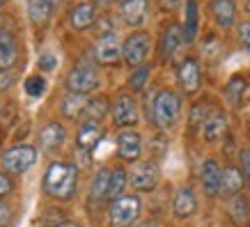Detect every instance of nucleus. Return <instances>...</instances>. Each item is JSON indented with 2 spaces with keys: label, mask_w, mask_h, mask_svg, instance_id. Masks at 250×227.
Masks as SVG:
<instances>
[{
  "label": "nucleus",
  "mask_w": 250,
  "mask_h": 227,
  "mask_svg": "<svg viewBox=\"0 0 250 227\" xmlns=\"http://www.w3.org/2000/svg\"><path fill=\"white\" fill-rule=\"evenodd\" d=\"M78 186V167L74 163L53 161L44 174V190L46 195L55 200H71Z\"/></svg>",
  "instance_id": "f257e3e1"
},
{
  "label": "nucleus",
  "mask_w": 250,
  "mask_h": 227,
  "mask_svg": "<svg viewBox=\"0 0 250 227\" xmlns=\"http://www.w3.org/2000/svg\"><path fill=\"white\" fill-rule=\"evenodd\" d=\"M182 115V97L172 90H161L154 97L152 120L159 129H172Z\"/></svg>",
  "instance_id": "f03ea898"
},
{
  "label": "nucleus",
  "mask_w": 250,
  "mask_h": 227,
  "mask_svg": "<svg viewBox=\"0 0 250 227\" xmlns=\"http://www.w3.org/2000/svg\"><path fill=\"white\" fill-rule=\"evenodd\" d=\"M140 209H143V202L138 195H122L113 200L108 209L110 227H131L140 216Z\"/></svg>",
  "instance_id": "7ed1b4c3"
},
{
  "label": "nucleus",
  "mask_w": 250,
  "mask_h": 227,
  "mask_svg": "<svg viewBox=\"0 0 250 227\" xmlns=\"http://www.w3.org/2000/svg\"><path fill=\"white\" fill-rule=\"evenodd\" d=\"M149 48H152V39L149 35L143 30L131 32L129 37L124 39L122 44V60L126 62L131 69H138L145 64V58L149 55Z\"/></svg>",
  "instance_id": "20e7f679"
},
{
  "label": "nucleus",
  "mask_w": 250,
  "mask_h": 227,
  "mask_svg": "<svg viewBox=\"0 0 250 227\" xmlns=\"http://www.w3.org/2000/svg\"><path fill=\"white\" fill-rule=\"evenodd\" d=\"M0 161H2V167H5L7 172L23 174L37 163V149L30 147V144H16V147H12V149L2 151Z\"/></svg>",
  "instance_id": "39448f33"
},
{
  "label": "nucleus",
  "mask_w": 250,
  "mask_h": 227,
  "mask_svg": "<svg viewBox=\"0 0 250 227\" xmlns=\"http://www.w3.org/2000/svg\"><path fill=\"white\" fill-rule=\"evenodd\" d=\"M159 177H161V170L154 161H136L129 172V184L136 190H140V193H147V190L156 188Z\"/></svg>",
  "instance_id": "423d86ee"
},
{
  "label": "nucleus",
  "mask_w": 250,
  "mask_h": 227,
  "mask_svg": "<svg viewBox=\"0 0 250 227\" xmlns=\"http://www.w3.org/2000/svg\"><path fill=\"white\" fill-rule=\"evenodd\" d=\"M101 85L99 81V74L92 67H85V64H78L67 74V90L71 94H90Z\"/></svg>",
  "instance_id": "0eeeda50"
},
{
  "label": "nucleus",
  "mask_w": 250,
  "mask_h": 227,
  "mask_svg": "<svg viewBox=\"0 0 250 227\" xmlns=\"http://www.w3.org/2000/svg\"><path fill=\"white\" fill-rule=\"evenodd\" d=\"M110 113H113V122L117 124V126H133V124H138V101H136V97L129 94V92L120 94V97L113 101Z\"/></svg>",
  "instance_id": "6e6552de"
},
{
  "label": "nucleus",
  "mask_w": 250,
  "mask_h": 227,
  "mask_svg": "<svg viewBox=\"0 0 250 227\" xmlns=\"http://www.w3.org/2000/svg\"><path fill=\"white\" fill-rule=\"evenodd\" d=\"M117 154H120L122 161H129V163H136L143 154V138L138 131H122L117 136Z\"/></svg>",
  "instance_id": "1a4fd4ad"
},
{
  "label": "nucleus",
  "mask_w": 250,
  "mask_h": 227,
  "mask_svg": "<svg viewBox=\"0 0 250 227\" xmlns=\"http://www.w3.org/2000/svg\"><path fill=\"white\" fill-rule=\"evenodd\" d=\"M69 23L74 30H87L90 25L97 23V5L90 0H81L74 7L69 9Z\"/></svg>",
  "instance_id": "9d476101"
},
{
  "label": "nucleus",
  "mask_w": 250,
  "mask_h": 227,
  "mask_svg": "<svg viewBox=\"0 0 250 227\" xmlns=\"http://www.w3.org/2000/svg\"><path fill=\"white\" fill-rule=\"evenodd\" d=\"M94 58H97L99 64H115V62H120L122 58V44L117 35H104V37L97 41L94 46Z\"/></svg>",
  "instance_id": "9b49d317"
},
{
  "label": "nucleus",
  "mask_w": 250,
  "mask_h": 227,
  "mask_svg": "<svg viewBox=\"0 0 250 227\" xmlns=\"http://www.w3.org/2000/svg\"><path fill=\"white\" fill-rule=\"evenodd\" d=\"M177 78H179V85L186 94H195L200 90V81H202V74H200V64H197L193 58H186V60L179 64L177 69Z\"/></svg>",
  "instance_id": "f8f14e48"
},
{
  "label": "nucleus",
  "mask_w": 250,
  "mask_h": 227,
  "mask_svg": "<svg viewBox=\"0 0 250 227\" xmlns=\"http://www.w3.org/2000/svg\"><path fill=\"white\" fill-rule=\"evenodd\" d=\"M200 131H202V138L207 143H218L220 138L225 136V131H228V115L223 110H211L207 115V120L202 122Z\"/></svg>",
  "instance_id": "ddd939ff"
},
{
  "label": "nucleus",
  "mask_w": 250,
  "mask_h": 227,
  "mask_svg": "<svg viewBox=\"0 0 250 227\" xmlns=\"http://www.w3.org/2000/svg\"><path fill=\"white\" fill-rule=\"evenodd\" d=\"M120 14L124 19L126 25L131 28H138L147 21V14H149V0H126L122 2L120 7Z\"/></svg>",
  "instance_id": "4468645a"
},
{
  "label": "nucleus",
  "mask_w": 250,
  "mask_h": 227,
  "mask_svg": "<svg viewBox=\"0 0 250 227\" xmlns=\"http://www.w3.org/2000/svg\"><path fill=\"white\" fill-rule=\"evenodd\" d=\"M200 182H202V188H205L207 195H218L220 193V184H223V170L218 167V163L213 159H207L202 163V170H200Z\"/></svg>",
  "instance_id": "2eb2a0df"
},
{
  "label": "nucleus",
  "mask_w": 250,
  "mask_h": 227,
  "mask_svg": "<svg viewBox=\"0 0 250 227\" xmlns=\"http://www.w3.org/2000/svg\"><path fill=\"white\" fill-rule=\"evenodd\" d=\"M101 138H104V129L99 126V122H83L78 126L76 144L81 151H92L101 143Z\"/></svg>",
  "instance_id": "dca6fc26"
},
{
  "label": "nucleus",
  "mask_w": 250,
  "mask_h": 227,
  "mask_svg": "<svg viewBox=\"0 0 250 227\" xmlns=\"http://www.w3.org/2000/svg\"><path fill=\"white\" fill-rule=\"evenodd\" d=\"M67 140V129L62 126L60 122H51V124H46L42 133H39V144H42V149L46 151H55L60 149L62 144Z\"/></svg>",
  "instance_id": "f3484780"
},
{
  "label": "nucleus",
  "mask_w": 250,
  "mask_h": 227,
  "mask_svg": "<svg viewBox=\"0 0 250 227\" xmlns=\"http://www.w3.org/2000/svg\"><path fill=\"white\" fill-rule=\"evenodd\" d=\"M197 209V197H195V190L190 186H184V188L177 190L174 195V202H172V211L177 218H190Z\"/></svg>",
  "instance_id": "a211bd4d"
},
{
  "label": "nucleus",
  "mask_w": 250,
  "mask_h": 227,
  "mask_svg": "<svg viewBox=\"0 0 250 227\" xmlns=\"http://www.w3.org/2000/svg\"><path fill=\"white\" fill-rule=\"evenodd\" d=\"M182 41H184V28H179L177 23H170L166 30H163V37H161V58L170 60L179 51Z\"/></svg>",
  "instance_id": "6ab92c4d"
},
{
  "label": "nucleus",
  "mask_w": 250,
  "mask_h": 227,
  "mask_svg": "<svg viewBox=\"0 0 250 227\" xmlns=\"http://www.w3.org/2000/svg\"><path fill=\"white\" fill-rule=\"evenodd\" d=\"M211 9L213 19L218 23L220 28H232L236 21V2L234 0H211Z\"/></svg>",
  "instance_id": "aec40b11"
},
{
  "label": "nucleus",
  "mask_w": 250,
  "mask_h": 227,
  "mask_svg": "<svg viewBox=\"0 0 250 227\" xmlns=\"http://www.w3.org/2000/svg\"><path fill=\"white\" fill-rule=\"evenodd\" d=\"M28 19L35 28H46L53 19V5L48 0H28Z\"/></svg>",
  "instance_id": "412c9836"
},
{
  "label": "nucleus",
  "mask_w": 250,
  "mask_h": 227,
  "mask_svg": "<svg viewBox=\"0 0 250 227\" xmlns=\"http://www.w3.org/2000/svg\"><path fill=\"white\" fill-rule=\"evenodd\" d=\"M19 60V44L12 32L0 30V69H12Z\"/></svg>",
  "instance_id": "4be33fe9"
},
{
  "label": "nucleus",
  "mask_w": 250,
  "mask_h": 227,
  "mask_svg": "<svg viewBox=\"0 0 250 227\" xmlns=\"http://www.w3.org/2000/svg\"><path fill=\"white\" fill-rule=\"evenodd\" d=\"M110 167H99L90 182V200L92 202H104L108 200V188H110Z\"/></svg>",
  "instance_id": "5701e85b"
},
{
  "label": "nucleus",
  "mask_w": 250,
  "mask_h": 227,
  "mask_svg": "<svg viewBox=\"0 0 250 227\" xmlns=\"http://www.w3.org/2000/svg\"><path fill=\"white\" fill-rule=\"evenodd\" d=\"M246 184V174H243L241 167L236 165H228L223 170V184H220V193L225 195H239Z\"/></svg>",
  "instance_id": "b1692460"
},
{
  "label": "nucleus",
  "mask_w": 250,
  "mask_h": 227,
  "mask_svg": "<svg viewBox=\"0 0 250 227\" xmlns=\"http://www.w3.org/2000/svg\"><path fill=\"white\" fill-rule=\"evenodd\" d=\"M200 30V7L197 0H186V21H184V41H195Z\"/></svg>",
  "instance_id": "393cba45"
},
{
  "label": "nucleus",
  "mask_w": 250,
  "mask_h": 227,
  "mask_svg": "<svg viewBox=\"0 0 250 227\" xmlns=\"http://www.w3.org/2000/svg\"><path fill=\"white\" fill-rule=\"evenodd\" d=\"M110 108H113V106L108 103L106 97L87 99V106H85V110H83V117L87 122H101L108 115V110H110Z\"/></svg>",
  "instance_id": "a878e982"
},
{
  "label": "nucleus",
  "mask_w": 250,
  "mask_h": 227,
  "mask_svg": "<svg viewBox=\"0 0 250 227\" xmlns=\"http://www.w3.org/2000/svg\"><path fill=\"white\" fill-rule=\"evenodd\" d=\"M85 106H87V99L83 97V94H71L69 92L67 97H64V101H62V115L64 117H69V120H76V117H81L85 110Z\"/></svg>",
  "instance_id": "bb28decb"
},
{
  "label": "nucleus",
  "mask_w": 250,
  "mask_h": 227,
  "mask_svg": "<svg viewBox=\"0 0 250 227\" xmlns=\"http://www.w3.org/2000/svg\"><path fill=\"white\" fill-rule=\"evenodd\" d=\"M129 184V172L124 167H113V174H110V188H108V200L113 202L117 197L124 195V188Z\"/></svg>",
  "instance_id": "cd10ccee"
},
{
  "label": "nucleus",
  "mask_w": 250,
  "mask_h": 227,
  "mask_svg": "<svg viewBox=\"0 0 250 227\" xmlns=\"http://www.w3.org/2000/svg\"><path fill=\"white\" fill-rule=\"evenodd\" d=\"M229 213H232V220H234L236 225H243V223H248L250 218V205L248 200L243 195H236L232 200V205H229Z\"/></svg>",
  "instance_id": "c85d7f7f"
},
{
  "label": "nucleus",
  "mask_w": 250,
  "mask_h": 227,
  "mask_svg": "<svg viewBox=\"0 0 250 227\" xmlns=\"http://www.w3.org/2000/svg\"><path fill=\"white\" fill-rule=\"evenodd\" d=\"M243 92H246V81H243L241 76H234L232 81L228 83V90H225V94H228V101L232 103V106H239V101H241Z\"/></svg>",
  "instance_id": "c756f323"
},
{
  "label": "nucleus",
  "mask_w": 250,
  "mask_h": 227,
  "mask_svg": "<svg viewBox=\"0 0 250 227\" xmlns=\"http://www.w3.org/2000/svg\"><path fill=\"white\" fill-rule=\"evenodd\" d=\"M149 74H152V67L149 64H143V67H138L131 71V78H129V85H131V90H136L140 92L147 85V81H149Z\"/></svg>",
  "instance_id": "7c9ffc66"
},
{
  "label": "nucleus",
  "mask_w": 250,
  "mask_h": 227,
  "mask_svg": "<svg viewBox=\"0 0 250 227\" xmlns=\"http://www.w3.org/2000/svg\"><path fill=\"white\" fill-rule=\"evenodd\" d=\"M23 87H25V92H28L30 97H42V94L46 92V81H44V78H42L39 74L28 76V78H25V85H23Z\"/></svg>",
  "instance_id": "2f4dec72"
},
{
  "label": "nucleus",
  "mask_w": 250,
  "mask_h": 227,
  "mask_svg": "<svg viewBox=\"0 0 250 227\" xmlns=\"http://www.w3.org/2000/svg\"><path fill=\"white\" fill-rule=\"evenodd\" d=\"M37 67L44 69V71H53V69L58 67V58H55L53 53H42L37 58Z\"/></svg>",
  "instance_id": "473e14b6"
},
{
  "label": "nucleus",
  "mask_w": 250,
  "mask_h": 227,
  "mask_svg": "<svg viewBox=\"0 0 250 227\" xmlns=\"http://www.w3.org/2000/svg\"><path fill=\"white\" fill-rule=\"evenodd\" d=\"M239 39H241V46L246 48V53L250 55V23L239 25Z\"/></svg>",
  "instance_id": "72a5a7b5"
},
{
  "label": "nucleus",
  "mask_w": 250,
  "mask_h": 227,
  "mask_svg": "<svg viewBox=\"0 0 250 227\" xmlns=\"http://www.w3.org/2000/svg\"><path fill=\"white\" fill-rule=\"evenodd\" d=\"M12 190H14V182H12L5 172H0V200L5 195H9Z\"/></svg>",
  "instance_id": "f704fd0d"
},
{
  "label": "nucleus",
  "mask_w": 250,
  "mask_h": 227,
  "mask_svg": "<svg viewBox=\"0 0 250 227\" xmlns=\"http://www.w3.org/2000/svg\"><path fill=\"white\" fill-rule=\"evenodd\" d=\"M9 223H12V209L0 200V227H9Z\"/></svg>",
  "instance_id": "c9c22d12"
},
{
  "label": "nucleus",
  "mask_w": 250,
  "mask_h": 227,
  "mask_svg": "<svg viewBox=\"0 0 250 227\" xmlns=\"http://www.w3.org/2000/svg\"><path fill=\"white\" fill-rule=\"evenodd\" d=\"M12 83H14V74H12V69H0V90H7Z\"/></svg>",
  "instance_id": "e433bc0d"
},
{
  "label": "nucleus",
  "mask_w": 250,
  "mask_h": 227,
  "mask_svg": "<svg viewBox=\"0 0 250 227\" xmlns=\"http://www.w3.org/2000/svg\"><path fill=\"white\" fill-rule=\"evenodd\" d=\"M241 170H243V174L250 179V151H241Z\"/></svg>",
  "instance_id": "4c0bfd02"
},
{
  "label": "nucleus",
  "mask_w": 250,
  "mask_h": 227,
  "mask_svg": "<svg viewBox=\"0 0 250 227\" xmlns=\"http://www.w3.org/2000/svg\"><path fill=\"white\" fill-rule=\"evenodd\" d=\"M53 227H78L76 223H71V220H62V223H55Z\"/></svg>",
  "instance_id": "58836bf2"
},
{
  "label": "nucleus",
  "mask_w": 250,
  "mask_h": 227,
  "mask_svg": "<svg viewBox=\"0 0 250 227\" xmlns=\"http://www.w3.org/2000/svg\"><path fill=\"white\" fill-rule=\"evenodd\" d=\"M163 2H166L167 7H174V5H177V2H179V0H163Z\"/></svg>",
  "instance_id": "ea45409f"
},
{
  "label": "nucleus",
  "mask_w": 250,
  "mask_h": 227,
  "mask_svg": "<svg viewBox=\"0 0 250 227\" xmlns=\"http://www.w3.org/2000/svg\"><path fill=\"white\" fill-rule=\"evenodd\" d=\"M48 2H51V5L55 7V5H62V2H67V0H48Z\"/></svg>",
  "instance_id": "a19ab883"
},
{
  "label": "nucleus",
  "mask_w": 250,
  "mask_h": 227,
  "mask_svg": "<svg viewBox=\"0 0 250 227\" xmlns=\"http://www.w3.org/2000/svg\"><path fill=\"white\" fill-rule=\"evenodd\" d=\"M246 9H248V12H250V0H246Z\"/></svg>",
  "instance_id": "79ce46f5"
},
{
  "label": "nucleus",
  "mask_w": 250,
  "mask_h": 227,
  "mask_svg": "<svg viewBox=\"0 0 250 227\" xmlns=\"http://www.w3.org/2000/svg\"><path fill=\"white\" fill-rule=\"evenodd\" d=\"M110 2H120V5H122V2H126V0H110Z\"/></svg>",
  "instance_id": "37998d69"
},
{
  "label": "nucleus",
  "mask_w": 250,
  "mask_h": 227,
  "mask_svg": "<svg viewBox=\"0 0 250 227\" xmlns=\"http://www.w3.org/2000/svg\"><path fill=\"white\" fill-rule=\"evenodd\" d=\"M0 7H2V0H0Z\"/></svg>",
  "instance_id": "c03bdc74"
},
{
  "label": "nucleus",
  "mask_w": 250,
  "mask_h": 227,
  "mask_svg": "<svg viewBox=\"0 0 250 227\" xmlns=\"http://www.w3.org/2000/svg\"><path fill=\"white\" fill-rule=\"evenodd\" d=\"M248 133H250V131H248Z\"/></svg>",
  "instance_id": "a18cd8bd"
}]
</instances>
